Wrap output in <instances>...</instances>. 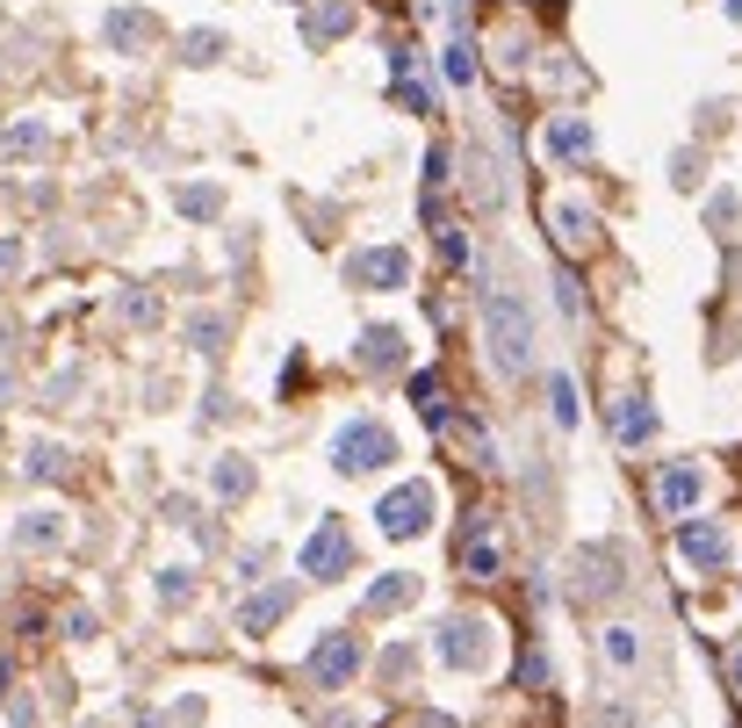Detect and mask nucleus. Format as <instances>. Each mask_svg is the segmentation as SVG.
Here are the masks:
<instances>
[{
	"instance_id": "f257e3e1",
	"label": "nucleus",
	"mask_w": 742,
	"mask_h": 728,
	"mask_svg": "<svg viewBox=\"0 0 742 728\" xmlns=\"http://www.w3.org/2000/svg\"><path fill=\"white\" fill-rule=\"evenodd\" d=\"M484 339H490L498 375H526L534 368V311H526V296H512V289L484 296Z\"/></svg>"
},
{
	"instance_id": "f03ea898",
	"label": "nucleus",
	"mask_w": 742,
	"mask_h": 728,
	"mask_svg": "<svg viewBox=\"0 0 742 728\" xmlns=\"http://www.w3.org/2000/svg\"><path fill=\"white\" fill-rule=\"evenodd\" d=\"M397 462V440H390V426H375V418H353V426H339V440H332V469H346V476H368V469H390Z\"/></svg>"
},
{
	"instance_id": "7ed1b4c3",
	"label": "nucleus",
	"mask_w": 742,
	"mask_h": 728,
	"mask_svg": "<svg viewBox=\"0 0 742 728\" xmlns=\"http://www.w3.org/2000/svg\"><path fill=\"white\" fill-rule=\"evenodd\" d=\"M382 534L390 541H411V534H426L432 527V484H397L390 498H382Z\"/></svg>"
},
{
	"instance_id": "20e7f679",
	"label": "nucleus",
	"mask_w": 742,
	"mask_h": 728,
	"mask_svg": "<svg viewBox=\"0 0 742 728\" xmlns=\"http://www.w3.org/2000/svg\"><path fill=\"white\" fill-rule=\"evenodd\" d=\"M440 657H448L454 671H484L490 663V621L484 613H454V621L440 627Z\"/></svg>"
},
{
	"instance_id": "39448f33",
	"label": "nucleus",
	"mask_w": 742,
	"mask_h": 728,
	"mask_svg": "<svg viewBox=\"0 0 742 728\" xmlns=\"http://www.w3.org/2000/svg\"><path fill=\"white\" fill-rule=\"evenodd\" d=\"M613 591H621V548H577L570 599L584 606V599H613Z\"/></svg>"
},
{
	"instance_id": "423d86ee",
	"label": "nucleus",
	"mask_w": 742,
	"mask_h": 728,
	"mask_svg": "<svg viewBox=\"0 0 742 728\" xmlns=\"http://www.w3.org/2000/svg\"><path fill=\"white\" fill-rule=\"evenodd\" d=\"M411 275V253L404 245H375V253H353L346 261V281H361V289H397Z\"/></svg>"
},
{
	"instance_id": "0eeeda50",
	"label": "nucleus",
	"mask_w": 742,
	"mask_h": 728,
	"mask_svg": "<svg viewBox=\"0 0 742 728\" xmlns=\"http://www.w3.org/2000/svg\"><path fill=\"white\" fill-rule=\"evenodd\" d=\"M353 671H361V642H353V635H325L311 649V678H317V685H346Z\"/></svg>"
},
{
	"instance_id": "6e6552de",
	"label": "nucleus",
	"mask_w": 742,
	"mask_h": 728,
	"mask_svg": "<svg viewBox=\"0 0 742 728\" xmlns=\"http://www.w3.org/2000/svg\"><path fill=\"white\" fill-rule=\"evenodd\" d=\"M346 555H353L346 527H339V520H325L311 541H303V577H332V570H346Z\"/></svg>"
},
{
	"instance_id": "1a4fd4ad",
	"label": "nucleus",
	"mask_w": 742,
	"mask_h": 728,
	"mask_svg": "<svg viewBox=\"0 0 742 728\" xmlns=\"http://www.w3.org/2000/svg\"><path fill=\"white\" fill-rule=\"evenodd\" d=\"M677 555H685V563H699V570H721L728 555H735V541L721 534V527H677Z\"/></svg>"
},
{
	"instance_id": "9d476101",
	"label": "nucleus",
	"mask_w": 742,
	"mask_h": 728,
	"mask_svg": "<svg viewBox=\"0 0 742 728\" xmlns=\"http://www.w3.org/2000/svg\"><path fill=\"white\" fill-rule=\"evenodd\" d=\"M613 434H621V448L657 440V412H649V397H621V412H613Z\"/></svg>"
},
{
	"instance_id": "9b49d317",
	"label": "nucleus",
	"mask_w": 742,
	"mask_h": 728,
	"mask_svg": "<svg viewBox=\"0 0 742 728\" xmlns=\"http://www.w3.org/2000/svg\"><path fill=\"white\" fill-rule=\"evenodd\" d=\"M353 354H361V368H397V361H404V332H390V325H368V332H361V347H353Z\"/></svg>"
},
{
	"instance_id": "f8f14e48",
	"label": "nucleus",
	"mask_w": 742,
	"mask_h": 728,
	"mask_svg": "<svg viewBox=\"0 0 742 728\" xmlns=\"http://www.w3.org/2000/svg\"><path fill=\"white\" fill-rule=\"evenodd\" d=\"M699 490H707V476H699V469H663V505H671V512H692V505H699Z\"/></svg>"
},
{
	"instance_id": "ddd939ff",
	"label": "nucleus",
	"mask_w": 742,
	"mask_h": 728,
	"mask_svg": "<svg viewBox=\"0 0 742 728\" xmlns=\"http://www.w3.org/2000/svg\"><path fill=\"white\" fill-rule=\"evenodd\" d=\"M462 563H468V577H498V534H490L484 520H476V534L462 541Z\"/></svg>"
},
{
	"instance_id": "4468645a",
	"label": "nucleus",
	"mask_w": 742,
	"mask_h": 728,
	"mask_svg": "<svg viewBox=\"0 0 742 728\" xmlns=\"http://www.w3.org/2000/svg\"><path fill=\"white\" fill-rule=\"evenodd\" d=\"M591 231H599V224H591V209H577V203H555V239L570 245V253H584V245H591Z\"/></svg>"
},
{
	"instance_id": "2eb2a0df",
	"label": "nucleus",
	"mask_w": 742,
	"mask_h": 728,
	"mask_svg": "<svg viewBox=\"0 0 742 728\" xmlns=\"http://www.w3.org/2000/svg\"><path fill=\"white\" fill-rule=\"evenodd\" d=\"M548 152H555V159H591V123H570V116H563V123L548 130Z\"/></svg>"
},
{
	"instance_id": "dca6fc26",
	"label": "nucleus",
	"mask_w": 742,
	"mask_h": 728,
	"mask_svg": "<svg viewBox=\"0 0 742 728\" xmlns=\"http://www.w3.org/2000/svg\"><path fill=\"white\" fill-rule=\"evenodd\" d=\"M411 397H418V418H426V426H448V390H440V375H411Z\"/></svg>"
},
{
	"instance_id": "f3484780",
	"label": "nucleus",
	"mask_w": 742,
	"mask_h": 728,
	"mask_svg": "<svg viewBox=\"0 0 742 728\" xmlns=\"http://www.w3.org/2000/svg\"><path fill=\"white\" fill-rule=\"evenodd\" d=\"M605 663H613V671H635L641 663V635L635 627H605Z\"/></svg>"
},
{
	"instance_id": "a211bd4d",
	"label": "nucleus",
	"mask_w": 742,
	"mask_h": 728,
	"mask_svg": "<svg viewBox=\"0 0 742 728\" xmlns=\"http://www.w3.org/2000/svg\"><path fill=\"white\" fill-rule=\"evenodd\" d=\"M411 591H418V577H382V585H375V591H368L361 606H368V613H397V606H404V599H411Z\"/></svg>"
},
{
	"instance_id": "6ab92c4d",
	"label": "nucleus",
	"mask_w": 742,
	"mask_h": 728,
	"mask_svg": "<svg viewBox=\"0 0 742 728\" xmlns=\"http://www.w3.org/2000/svg\"><path fill=\"white\" fill-rule=\"evenodd\" d=\"M346 22H353V0H325V8H311V22H303V30L325 44V36H339Z\"/></svg>"
},
{
	"instance_id": "aec40b11",
	"label": "nucleus",
	"mask_w": 742,
	"mask_h": 728,
	"mask_svg": "<svg viewBox=\"0 0 742 728\" xmlns=\"http://www.w3.org/2000/svg\"><path fill=\"white\" fill-rule=\"evenodd\" d=\"M281 606H289V585H281V591H259L253 606H245V635H259V627H275V621H281Z\"/></svg>"
},
{
	"instance_id": "412c9836",
	"label": "nucleus",
	"mask_w": 742,
	"mask_h": 728,
	"mask_svg": "<svg viewBox=\"0 0 742 728\" xmlns=\"http://www.w3.org/2000/svg\"><path fill=\"white\" fill-rule=\"evenodd\" d=\"M58 534H66V527H58V520H51V512H36V520H30V527H15V548H51V541H58Z\"/></svg>"
},
{
	"instance_id": "4be33fe9",
	"label": "nucleus",
	"mask_w": 742,
	"mask_h": 728,
	"mask_svg": "<svg viewBox=\"0 0 742 728\" xmlns=\"http://www.w3.org/2000/svg\"><path fill=\"white\" fill-rule=\"evenodd\" d=\"M448 80H454V88L476 80V44H468V36H454V44H448Z\"/></svg>"
},
{
	"instance_id": "5701e85b",
	"label": "nucleus",
	"mask_w": 742,
	"mask_h": 728,
	"mask_svg": "<svg viewBox=\"0 0 742 728\" xmlns=\"http://www.w3.org/2000/svg\"><path fill=\"white\" fill-rule=\"evenodd\" d=\"M108 36H116V44H144L152 22H144V15H108Z\"/></svg>"
},
{
	"instance_id": "b1692460",
	"label": "nucleus",
	"mask_w": 742,
	"mask_h": 728,
	"mask_svg": "<svg viewBox=\"0 0 742 728\" xmlns=\"http://www.w3.org/2000/svg\"><path fill=\"white\" fill-rule=\"evenodd\" d=\"M555 426H577V390H570V375H555Z\"/></svg>"
},
{
	"instance_id": "393cba45",
	"label": "nucleus",
	"mask_w": 742,
	"mask_h": 728,
	"mask_svg": "<svg viewBox=\"0 0 742 728\" xmlns=\"http://www.w3.org/2000/svg\"><path fill=\"white\" fill-rule=\"evenodd\" d=\"M217 51H224V36H217V30H195L188 36V58H195V66H209Z\"/></svg>"
},
{
	"instance_id": "a878e982",
	"label": "nucleus",
	"mask_w": 742,
	"mask_h": 728,
	"mask_svg": "<svg viewBox=\"0 0 742 728\" xmlns=\"http://www.w3.org/2000/svg\"><path fill=\"white\" fill-rule=\"evenodd\" d=\"M217 484H224V490H253V469H245V462H224V469H217Z\"/></svg>"
},
{
	"instance_id": "bb28decb",
	"label": "nucleus",
	"mask_w": 742,
	"mask_h": 728,
	"mask_svg": "<svg viewBox=\"0 0 742 728\" xmlns=\"http://www.w3.org/2000/svg\"><path fill=\"white\" fill-rule=\"evenodd\" d=\"M181 209H188V217H209V209H217V188H188V195H181Z\"/></svg>"
},
{
	"instance_id": "cd10ccee",
	"label": "nucleus",
	"mask_w": 742,
	"mask_h": 728,
	"mask_svg": "<svg viewBox=\"0 0 742 728\" xmlns=\"http://www.w3.org/2000/svg\"><path fill=\"white\" fill-rule=\"evenodd\" d=\"M58 469H66V462H58V448H36V462H30V476H58Z\"/></svg>"
},
{
	"instance_id": "c85d7f7f",
	"label": "nucleus",
	"mask_w": 742,
	"mask_h": 728,
	"mask_svg": "<svg viewBox=\"0 0 742 728\" xmlns=\"http://www.w3.org/2000/svg\"><path fill=\"white\" fill-rule=\"evenodd\" d=\"M735 693H742V649H735Z\"/></svg>"
}]
</instances>
